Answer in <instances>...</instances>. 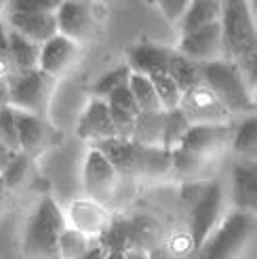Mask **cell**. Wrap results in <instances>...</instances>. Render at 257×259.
<instances>
[{"mask_svg": "<svg viewBox=\"0 0 257 259\" xmlns=\"http://www.w3.org/2000/svg\"><path fill=\"white\" fill-rule=\"evenodd\" d=\"M133 146V177H160L171 171V152H166L164 148Z\"/></svg>", "mask_w": 257, "mask_h": 259, "instance_id": "cell-21", "label": "cell"}, {"mask_svg": "<svg viewBox=\"0 0 257 259\" xmlns=\"http://www.w3.org/2000/svg\"><path fill=\"white\" fill-rule=\"evenodd\" d=\"M118 179L120 177L114 171V166L95 148L89 150L84 158V169H82V184L89 198L101 206H108L112 198L116 196Z\"/></svg>", "mask_w": 257, "mask_h": 259, "instance_id": "cell-8", "label": "cell"}, {"mask_svg": "<svg viewBox=\"0 0 257 259\" xmlns=\"http://www.w3.org/2000/svg\"><path fill=\"white\" fill-rule=\"evenodd\" d=\"M171 49L158 42H135L126 51V66L133 74H166Z\"/></svg>", "mask_w": 257, "mask_h": 259, "instance_id": "cell-16", "label": "cell"}, {"mask_svg": "<svg viewBox=\"0 0 257 259\" xmlns=\"http://www.w3.org/2000/svg\"><path fill=\"white\" fill-rule=\"evenodd\" d=\"M0 144H5L11 152H19V139H17V122H15V110L11 106L0 108Z\"/></svg>", "mask_w": 257, "mask_h": 259, "instance_id": "cell-34", "label": "cell"}, {"mask_svg": "<svg viewBox=\"0 0 257 259\" xmlns=\"http://www.w3.org/2000/svg\"><path fill=\"white\" fill-rule=\"evenodd\" d=\"M9 30L40 47L57 34L55 13H9Z\"/></svg>", "mask_w": 257, "mask_h": 259, "instance_id": "cell-17", "label": "cell"}, {"mask_svg": "<svg viewBox=\"0 0 257 259\" xmlns=\"http://www.w3.org/2000/svg\"><path fill=\"white\" fill-rule=\"evenodd\" d=\"M5 198H7V188L3 184V179H0V209H3V204H5Z\"/></svg>", "mask_w": 257, "mask_h": 259, "instance_id": "cell-43", "label": "cell"}, {"mask_svg": "<svg viewBox=\"0 0 257 259\" xmlns=\"http://www.w3.org/2000/svg\"><path fill=\"white\" fill-rule=\"evenodd\" d=\"M7 106V82H0V108Z\"/></svg>", "mask_w": 257, "mask_h": 259, "instance_id": "cell-42", "label": "cell"}, {"mask_svg": "<svg viewBox=\"0 0 257 259\" xmlns=\"http://www.w3.org/2000/svg\"><path fill=\"white\" fill-rule=\"evenodd\" d=\"M230 137H232V131L228 124H190L179 148L211 160L228 146Z\"/></svg>", "mask_w": 257, "mask_h": 259, "instance_id": "cell-12", "label": "cell"}, {"mask_svg": "<svg viewBox=\"0 0 257 259\" xmlns=\"http://www.w3.org/2000/svg\"><path fill=\"white\" fill-rule=\"evenodd\" d=\"M66 222L70 228L84 234L87 238H93V236L104 234V230L110 224V217H108L106 206L97 204L91 198H80L70 204Z\"/></svg>", "mask_w": 257, "mask_h": 259, "instance_id": "cell-15", "label": "cell"}, {"mask_svg": "<svg viewBox=\"0 0 257 259\" xmlns=\"http://www.w3.org/2000/svg\"><path fill=\"white\" fill-rule=\"evenodd\" d=\"M76 133H78L80 139L91 141V144L116 137V128H114L106 99H99V97L89 99L87 108L82 110L78 118V124H76Z\"/></svg>", "mask_w": 257, "mask_h": 259, "instance_id": "cell-14", "label": "cell"}, {"mask_svg": "<svg viewBox=\"0 0 257 259\" xmlns=\"http://www.w3.org/2000/svg\"><path fill=\"white\" fill-rule=\"evenodd\" d=\"M106 259H148V251L128 249V251H110Z\"/></svg>", "mask_w": 257, "mask_h": 259, "instance_id": "cell-37", "label": "cell"}, {"mask_svg": "<svg viewBox=\"0 0 257 259\" xmlns=\"http://www.w3.org/2000/svg\"><path fill=\"white\" fill-rule=\"evenodd\" d=\"M106 103H108L114 128H116V137L131 139L133 124H135V118L139 114V108H137V103L131 95V91H128V87H120V89L114 91V93H110L106 97Z\"/></svg>", "mask_w": 257, "mask_h": 259, "instance_id": "cell-18", "label": "cell"}, {"mask_svg": "<svg viewBox=\"0 0 257 259\" xmlns=\"http://www.w3.org/2000/svg\"><path fill=\"white\" fill-rule=\"evenodd\" d=\"M166 76L179 87L182 93L198 87L200 80V66L196 61H192L188 57H184L182 53H177L175 49H171L169 55V66H166Z\"/></svg>", "mask_w": 257, "mask_h": 259, "instance_id": "cell-24", "label": "cell"}, {"mask_svg": "<svg viewBox=\"0 0 257 259\" xmlns=\"http://www.w3.org/2000/svg\"><path fill=\"white\" fill-rule=\"evenodd\" d=\"M224 202L226 192L220 181H209L198 188L190 211V240L196 251L202 247V242L207 240L211 232L220 226L224 217Z\"/></svg>", "mask_w": 257, "mask_h": 259, "instance_id": "cell-6", "label": "cell"}, {"mask_svg": "<svg viewBox=\"0 0 257 259\" xmlns=\"http://www.w3.org/2000/svg\"><path fill=\"white\" fill-rule=\"evenodd\" d=\"M30 164H32V158L25 156V154H21V152H17L15 156L11 158V162L5 166V171L0 173V179H3L5 188L7 190L19 188L30 173Z\"/></svg>", "mask_w": 257, "mask_h": 259, "instance_id": "cell-33", "label": "cell"}, {"mask_svg": "<svg viewBox=\"0 0 257 259\" xmlns=\"http://www.w3.org/2000/svg\"><path fill=\"white\" fill-rule=\"evenodd\" d=\"M188 5H190V0H158L160 13L169 23H177L179 19H182Z\"/></svg>", "mask_w": 257, "mask_h": 259, "instance_id": "cell-36", "label": "cell"}, {"mask_svg": "<svg viewBox=\"0 0 257 259\" xmlns=\"http://www.w3.org/2000/svg\"><path fill=\"white\" fill-rule=\"evenodd\" d=\"M220 17H222L220 0H190L188 9L184 11V17L179 19L182 34L198 30L202 25H209L213 21H220Z\"/></svg>", "mask_w": 257, "mask_h": 259, "instance_id": "cell-22", "label": "cell"}, {"mask_svg": "<svg viewBox=\"0 0 257 259\" xmlns=\"http://www.w3.org/2000/svg\"><path fill=\"white\" fill-rule=\"evenodd\" d=\"M190 122L186 116L179 112V108L164 112V122H162V141L160 148H164L166 152H173L182 146V139L188 133Z\"/></svg>", "mask_w": 257, "mask_h": 259, "instance_id": "cell-28", "label": "cell"}, {"mask_svg": "<svg viewBox=\"0 0 257 259\" xmlns=\"http://www.w3.org/2000/svg\"><path fill=\"white\" fill-rule=\"evenodd\" d=\"M162 122H164V110L162 112H139L131 141L137 146H148V148H160L162 141Z\"/></svg>", "mask_w": 257, "mask_h": 259, "instance_id": "cell-23", "label": "cell"}, {"mask_svg": "<svg viewBox=\"0 0 257 259\" xmlns=\"http://www.w3.org/2000/svg\"><path fill=\"white\" fill-rule=\"evenodd\" d=\"M232 200L234 211L255 213L257 204V171L255 162H240L232 169Z\"/></svg>", "mask_w": 257, "mask_h": 259, "instance_id": "cell-19", "label": "cell"}, {"mask_svg": "<svg viewBox=\"0 0 257 259\" xmlns=\"http://www.w3.org/2000/svg\"><path fill=\"white\" fill-rule=\"evenodd\" d=\"M101 156H104L114 171L118 173V177H133V141L131 139H120V137H110V139H101L91 144Z\"/></svg>", "mask_w": 257, "mask_h": 259, "instance_id": "cell-20", "label": "cell"}, {"mask_svg": "<svg viewBox=\"0 0 257 259\" xmlns=\"http://www.w3.org/2000/svg\"><path fill=\"white\" fill-rule=\"evenodd\" d=\"M209 160L202 158V156H196V154H192L184 148H177L171 152V171L177 173L179 177H198L204 169H207Z\"/></svg>", "mask_w": 257, "mask_h": 259, "instance_id": "cell-29", "label": "cell"}, {"mask_svg": "<svg viewBox=\"0 0 257 259\" xmlns=\"http://www.w3.org/2000/svg\"><path fill=\"white\" fill-rule=\"evenodd\" d=\"M232 150L247 162H255V148H257V118L255 114H249L240 120L234 135L230 137Z\"/></svg>", "mask_w": 257, "mask_h": 259, "instance_id": "cell-26", "label": "cell"}, {"mask_svg": "<svg viewBox=\"0 0 257 259\" xmlns=\"http://www.w3.org/2000/svg\"><path fill=\"white\" fill-rule=\"evenodd\" d=\"M89 247H91V242L84 234L80 232H76L74 228H66L61 232L59 236V242H57V251H59V259H78Z\"/></svg>", "mask_w": 257, "mask_h": 259, "instance_id": "cell-32", "label": "cell"}, {"mask_svg": "<svg viewBox=\"0 0 257 259\" xmlns=\"http://www.w3.org/2000/svg\"><path fill=\"white\" fill-rule=\"evenodd\" d=\"M255 234V213H228L198 249V259H238Z\"/></svg>", "mask_w": 257, "mask_h": 259, "instance_id": "cell-4", "label": "cell"}, {"mask_svg": "<svg viewBox=\"0 0 257 259\" xmlns=\"http://www.w3.org/2000/svg\"><path fill=\"white\" fill-rule=\"evenodd\" d=\"M61 0H9V13H55Z\"/></svg>", "mask_w": 257, "mask_h": 259, "instance_id": "cell-35", "label": "cell"}, {"mask_svg": "<svg viewBox=\"0 0 257 259\" xmlns=\"http://www.w3.org/2000/svg\"><path fill=\"white\" fill-rule=\"evenodd\" d=\"M179 112L186 116L190 124H228L230 118L228 110L202 82L182 95Z\"/></svg>", "mask_w": 257, "mask_h": 259, "instance_id": "cell-9", "label": "cell"}, {"mask_svg": "<svg viewBox=\"0 0 257 259\" xmlns=\"http://www.w3.org/2000/svg\"><path fill=\"white\" fill-rule=\"evenodd\" d=\"M154 91H156V97L160 101V108L164 112L169 110H175L179 108V101H182V91H179V87L169 78L166 74H154V76H148Z\"/></svg>", "mask_w": 257, "mask_h": 259, "instance_id": "cell-31", "label": "cell"}, {"mask_svg": "<svg viewBox=\"0 0 257 259\" xmlns=\"http://www.w3.org/2000/svg\"><path fill=\"white\" fill-rule=\"evenodd\" d=\"M15 122H17L19 152L25 154V156L36 158L55 144V128L47 118L15 110Z\"/></svg>", "mask_w": 257, "mask_h": 259, "instance_id": "cell-11", "label": "cell"}, {"mask_svg": "<svg viewBox=\"0 0 257 259\" xmlns=\"http://www.w3.org/2000/svg\"><path fill=\"white\" fill-rule=\"evenodd\" d=\"M175 51L182 53L184 57L196 61V63L213 61L217 57H222V51H224L222 23L213 21L209 25H202V28H198V30L182 34Z\"/></svg>", "mask_w": 257, "mask_h": 259, "instance_id": "cell-10", "label": "cell"}, {"mask_svg": "<svg viewBox=\"0 0 257 259\" xmlns=\"http://www.w3.org/2000/svg\"><path fill=\"white\" fill-rule=\"evenodd\" d=\"M38 53L40 47L34 45L21 34L9 30V61L13 66V72H25L38 68Z\"/></svg>", "mask_w": 257, "mask_h": 259, "instance_id": "cell-25", "label": "cell"}, {"mask_svg": "<svg viewBox=\"0 0 257 259\" xmlns=\"http://www.w3.org/2000/svg\"><path fill=\"white\" fill-rule=\"evenodd\" d=\"M13 156H15V152H11L5 144H0V173L5 171V166L11 162V158H13Z\"/></svg>", "mask_w": 257, "mask_h": 259, "instance_id": "cell-40", "label": "cell"}, {"mask_svg": "<svg viewBox=\"0 0 257 259\" xmlns=\"http://www.w3.org/2000/svg\"><path fill=\"white\" fill-rule=\"evenodd\" d=\"M55 93V78L38 68L13 72L7 84V106L25 114L47 118Z\"/></svg>", "mask_w": 257, "mask_h": 259, "instance_id": "cell-5", "label": "cell"}, {"mask_svg": "<svg viewBox=\"0 0 257 259\" xmlns=\"http://www.w3.org/2000/svg\"><path fill=\"white\" fill-rule=\"evenodd\" d=\"M128 76H131V70L124 63V66H118V68H112L108 70L106 74H101L99 78L93 82V97H99V99H106L110 93H114L116 89L120 87H126L128 82Z\"/></svg>", "mask_w": 257, "mask_h": 259, "instance_id": "cell-30", "label": "cell"}, {"mask_svg": "<svg viewBox=\"0 0 257 259\" xmlns=\"http://www.w3.org/2000/svg\"><path fill=\"white\" fill-rule=\"evenodd\" d=\"M126 87H128V91H131V95H133V99L137 103L139 112H162L160 101L156 97V91H154L148 76L131 72Z\"/></svg>", "mask_w": 257, "mask_h": 259, "instance_id": "cell-27", "label": "cell"}, {"mask_svg": "<svg viewBox=\"0 0 257 259\" xmlns=\"http://www.w3.org/2000/svg\"><path fill=\"white\" fill-rule=\"evenodd\" d=\"M106 249L101 247V244H91V247H89L78 259H106Z\"/></svg>", "mask_w": 257, "mask_h": 259, "instance_id": "cell-39", "label": "cell"}, {"mask_svg": "<svg viewBox=\"0 0 257 259\" xmlns=\"http://www.w3.org/2000/svg\"><path fill=\"white\" fill-rule=\"evenodd\" d=\"M68 228L66 215L59 209L55 198L45 196L32 211L25 224L23 247L32 259H59L57 242L61 232Z\"/></svg>", "mask_w": 257, "mask_h": 259, "instance_id": "cell-3", "label": "cell"}, {"mask_svg": "<svg viewBox=\"0 0 257 259\" xmlns=\"http://www.w3.org/2000/svg\"><path fill=\"white\" fill-rule=\"evenodd\" d=\"M198 66L202 84L220 99L228 114H255L253 89L247 84L245 76L234 61L217 57L213 61L198 63Z\"/></svg>", "mask_w": 257, "mask_h": 259, "instance_id": "cell-2", "label": "cell"}, {"mask_svg": "<svg viewBox=\"0 0 257 259\" xmlns=\"http://www.w3.org/2000/svg\"><path fill=\"white\" fill-rule=\"evenodd\" d=\"M57 34L70 38L74 42H87L95 34L97 17L91 0H61L55 9Z\"/></svg>", "mask_w": 257, "mask_h": 259, "instance_id": "cell-7", "label": "cell"}, {"mask_svg": "<svg viewBox=\"0 0 257 259\" xmlns=\"http://www.w3.org/2000/svg\"><path fill=\"white\" fill-rule=\"evenodd\" d=\"M222 5V40L226 59L234 61L245 76L247 84L255 91V57L257 34L255 13L251 0H220Z\"/></svg>", "mask_w": 257, "mask_h": 259, "instance_id": "cell-1", "label": "cell"}, {"mask_svg": "<svg viewBox=\"0 0 257 259\" xmlns=\"http://www.w3.org/2000/svg\"><path fill=\"white\" fill-rule=\"evenodd\" d=\"M148 259H171V255H169V251H166V249L156 247V249H152L148 253Z\"/></svg>", "mask_w": 257, "mask_h": 259, "instance_id": "cell-41", "label": "cell"}, {"mask_svg": "<svg viewBox=\"0 0 257 259\" xmlns=\"http://www.w3.org/2000/svg\"><path fill=\"white\" fill-rule=\"evenodd\" d=\"M0 59H9V30L0 19Z\"/></svg>", "mask_w": 257, "mask_h": 259, "instance_id": "cell-38", "label": "cell"}, {"mask_svg": "<svg viewBox=\"0 0 257 259\" xmlns=\"http://www.w3.org/2000/svg\"><path fill=\"white\" fill-rule=\"evenodd\" d=\"M80 55V45L70 40V38L55 34L49 38L45 45H40V53H38V70L53 76H61L66 70H70L76 59Z\"/></svg>", "mask_w": 257, "mask_h": 259, "instance_id": "cell-13", "label": "cell"}]
</instances>
